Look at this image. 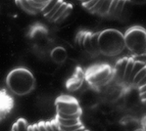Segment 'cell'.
Masks as SVG:
<instances>
[{"instance_id": "1", "label": "cell", "mask_w": 146, "mask_h": 131, "mask_svg": "<svg viewBox=\"0 0 146 131\" xmlns=\"http://www.w3.org/2000/svg\"><path fill=\"white\" fill-rule=\"evenodd\" d=\"M6 84L12 93L17 96H25L35 88V78L29 69L18 67L8 73Z\"/></svg>"}, {"instance_id": "2", "label": "cell", "mask_w": 146, "mask_h": 131, "mask_svg": "<svg viewBox=\"0 0 146 131\" xmlns=\"http://www.w3.org/2000/svg\"><path fill=\"white\" fill-rule=\"evenodd\" d=\"M100 54L107 57H114L121 54L125 48V37L121 31L114 28L100 31L98 36Z\"/></svg>"}, {"instance_id": "3", "label": "cell", "mask_w": 146, "mask_h": 131, "mask_svg": "<svg viewBox=\"0 0 146 131\" xmlns=\"http://www.w3.org/2000/svg\"><path fill=\"white\" fill-rule=\"evenodd\" d=\"M114 79V69L107 64L94 65L85 71V81L91 88L103 90Z\"/></svg>"}, {"instance_id": "4", "label": "cell", "mask_w": 146, "mask_h": 131, "mask_svg": "<svg viewBox=\"0 0 146 131\" xmlns=\"http://www.w3.org/2000/svg\"><path fill=\"white\" fill-rule=\"evenodd\" d=\"M125 48L133 56H146V29L142 26H134L127 29L123 34Z\"/></svg>"}, {"instance_id": "5", "label": "cell", "mask_w": 146, "mask_h": 131, "mask_svg": "<svg viewBox=\"0 0 146 131\" xmlns=\"http://www.w3.org/2000/svg\"><path fill=\"white\" fill-rule=\"evenodd\" d=\"M99 32H90L86 30H80L77 34L76 42L82 51L90 56H96L100 53L98 44Z\"/></svg>"}, {"instance_id": "6", "label": "cell", "mask_w": 146, "mask_h": 131, "mask_svg": "<svg viewBox=\"0 0 146 131\" xmlns=\"http://www.w3.org/2000/svg\"><path fill=\"white\" fill-rule=\"evenodd\" d=\"M56 114H73L82 112L80 102L76 98L69 95H61L55 101Z\"/></svg>"}, {"instance_id": "7", "label": "cell", "mask_w": 146, "mask_h": 131, "mask_svg": "<svg viewBox=\"0 0 146 131\" xmlns=\"http://www.w3.org/2000/svg\"><path fill=\"white\" fill-rule=\"evenodd\" d=\"M80 107L84 109H93V108L99 106L100 103V94L98 90L94 89V88H90V89L85 90L82 92V96H80Z\"/></svg>"}, {"instance_id": "8", "label": "cell", "mask_w": 146, "mask_h": 131, "mask_svg": "<svg viewBox=\"0 0 146 131\" xmlns=\"http://www.w3.org/2000/svg\"><path fill=\"white\" fill-rule=\"evenodd\" d=\"M85 80V71L82 69V67H76L74 73L68 78L66 82V88L69 91H77L82 86Z\"/></svg>"}, {"instance_id": "9", "label": "cell", "mask_w": 146, "mask_h": 131, "mask_svg": "<svg viewBox=\"0 0 146 131\" xmlns=\"http://www.w3.org/2000/svg\"><path fill=\"white\" fill-rule=\"evenodd\" d=\"M127 57L122 58L116 63L115 67H114V79L116 80V83L120 85H123V77H125V69H127V63H129Z\"/></svg>"}, {"instance_id": "10", "label": "cell", "mask_w": 146, "mask_h": 131, "mask_svg": "<svg viewBox=\"0 0 146 131\" xmlns=\"http://www.w3.org/2000/svg\"><path fill=\"white\" fill-rule=\"evenodd\" d=\"M13 109V101L6 94L0 92V121Z\"/></svg>"}, {"instance_id": "11", "label": "cell", "mask_w": 146, "mask_h": 131, "mask_svg": "<svg viewBox=\"0 0 146 131\" xmlns=\"http://www.w3.org/2000/svg\"><path fill=\"white\" fill-rule=\"evenodd\" d=\"M29 131H61V128L55 119L53 121L39 122L37 124L30 125Z\"/></svg>"}, {"instance_id": "12", "label": "cell", "mask_w": 146, "mask_h": 131, "mask_svg": "<svg viewBox=\"0 0 146 131\" xmlns=\"http://www.w3.org/2000/svg\"><path fill=\"white\" fill-rule=\"evenodd\" d=\"M50 57L54 63L61 65V64H64L67 61V59H68V54H67V51L64 47L57 46L51 50Z\"/></svg>"}, {"instance_id": "13", "label": "cell", "mask_w": 146, "mask_h": 131, "mask_svg": "<svg viewBox=\"0 0 146 131\" xmlns=\"http://www.w3.org/2000/svg\"><path fill=\"white\" fill-rule=\"evenodd\" d=\"M125 97H123V99H125V103L127 104V106H129V107H133V106L137 105L139 101H141V97H140V93H139L138 91V88H131V89H129L127 92H125Z\"/></svg>"}, {"instance_id": "14", "label": "cell", "mask_w": 146, "mask_h": 131, "mask_svg": "<svg viewBox=\"0 0 146 131\" xmlns=\"http://www.w3.org/2000/svg\"><path fill=\"white\" fill-rule=\"evenodd\" d=\"M31 38L39 45L45 44L47 40V31L42 26H36L31 32Z\"/></svg>"}, {"instance_id": "15", "label": "cell", "mask_w": 146, "mask_h": 131, "mask_svg": "<svg viewBox=\"0 0 146 131\" xmlns=\"http://www.w3.org/2000/svg\"><path fill=\"white\" fill-rule=\"evenodd\" d=\"M121 124L123 127V129L125 131H135L138 128L143 127L142 124H141L137 119L132 118V117H125L122 119Z\"/></svg>"}, {"instance_id": "16", "label": "cell", "mask_w": 146, "mask_h": 131, "mask_svg": "<svg viewBox=\"0 0 146 131\" xmlns=\"http://www.w3.org/2000/svg\"><path fill=\"white\" fill-rule=\"evenodd\" d=\"M134 62L135 60L132 58L129 59V63H127V69H125V77H123V85H125V86H129V79H131V74L132 71V67H133Z\"/></svg>"}, {"instance_id": "17", "label": "cell", "mask_w": 146, "mask_h": 131, "mask_svg": "<svg viewBox=\"0 0 146 131\" xmlns=\"http://www.w3.org/2000/svg\"><path fill=\"white\" fill-rule=\"evenodd\" d=\"M144 67H146V63L145 62H142V61H139V60H135V62H134V65H133V67H132L131 74V79H129V86H131L132 81H133L134 77L136 76V74H137Z\"/></svg>"}, {"instance_id": "18", "label": "cell", "mask_w": 146, "mask_h": 131, "mask_svg": "<svg viewBox=\"0 0 146 131\" xmlns=\"http://www.w3.org/2000/svg\"><path fill=\"white\" fill-rule=\"evenodd\" d=\"M29 127H30V125L28 124L26 119L20 118L13 124L11 131H29Z\"/></svg>"}, {"instance_id": "19", "label": "cell", "mask_w": 146, "mask_h": 131, "mask_svg": "<svg viewBox=\"0 0 146 131\" xmlns=\"http://www.w3.org/2000/svg\"><path fill=\"white\" fill-rule=\"evenodd\" d=\"M16 2H17L19 7L24 9L25 11H27V12L30 13V14H36V13H38V11H37L36 9L31 7V5L28 0H16Z\"/></svg>"}, {"instance_id": "20", "label": "cell", "mask_w": 146, "mask_h": 131, "mask_svg": "<svg viewBox=\"0 0 146 131\" xmlns=\"http://www.w3.org/2000/svg\"><path fill=\"white\" fill-rule=\"evenodd\" d=\"M146 75V67H143L142 69H141L139 73L136 74V76L134 77V79L133 81H132V84H131V86L132 87H135V88H137L138 86V84H139V82H140L141 80L143 79V77Z\"/></svg>"}, {"instance_id": "21", "label": "cell", "mask_w": 146, "mask_h": 131, "mask_svg": "<svg viewBox=\"0 0 146 131\" xmlns=\"http://www.w3.org/2000/svg\"><path fill=\"white\" fill-rule=\"evenodd\" d=\"M68 6H69V4H68V3H66V2H64V3L62 4L61 7L59 8V10H58L57 12L55 13V15H54L53 17L51 18L50 21L57 22V21L60 19V18H61V16L63 15V13H64L65 11H66V9H67V8H68Z\"/></svg>"}, {"instance_id": "22", "label": "cell", "mask_w": 146, "mask_h": 131, "mask_svg": "<svg viewBox=\"0 0 146 131\" xmlns=\"http://www.w3.org/2000/svg\"><path fill=\"white\" fill-rule=\"evenodd\" d=\"M112 1H113V0H104V3H103L99 12H98V15L104 16V15L109 14V10H110V7H111Z\"/></svg>"}, {"instance_id": "23", "label": "cell", "mask_w": 146, "mask_h": 131, "mask_svg": "<svg viewBox=\"0 0 146 131\" xmlns=\"http://www.w3.org/2000/svg\"><path fill=\"white\" fill-rule=\"evenodd\" d=\"M59 1H60V0H50V1H49L48 3H47L46 5H45V7L42 9V11H41L42 14H43L44 16H46L54 7H55L56 5H57V3Z\"/></svg>"}, {"instance_id": "24", "label": "cell", "mask_w": 146, "mask_h": 131, "mask_svg": "<svg viewBox=\"0 0 146 131\" xmlns=\"http://www.w3.org/2000/svg\"><path fill=\"white\" fill-rule=\"evenodd\" d=\"M63 3H64V1H63V0H60V1L57 3V5H56L55 7H54V8L52 9V10H51L50 12H49L48 14H47L46 16H44V17H45L46 19H48V20H51V18H52L53 16L55 15V13L57 12L58 10H59V8L61 7Z\"/></svg>"}, {"instance_id": "25", "label": "cell", "mask_w": 146, "mask_h": 131, "mask_svg": "<svg viewBox=\"0 0 146 131\" xmlns=\"http://www.w3.org/2000/svg\"><path fill=\"white\" fill-rule=\"evenodd\" d=\"M106 131H125L121 123H112L107 125Z\"/></svg>"}, {"instance_id": "26", "label": "cell", "mask_w": 146, "mask_h": 131, "mask_svg": "<svg viewBox=\"0 0 146 131\" xmlns=\"http://www.w3.org/2000/svg\"><path fill=\"white\" fill-rule=\"evenodd\" d=\"M125 2H127V0H120V1H119L118 6H117L114 15H115V16H119V15L121 14V13H122L123 9V7H125Z\"/></svg>"}, {"instance_id": "27", "label": "cell", "mask_w": 146, "mask_h": 131, "mask_svg": "<svg viewBox=\"0 0 146 131\" xmlns=\"http://www.w3.org/2000/svg\"><path fill=\"white\" fill-rule=\"evenodd\" d=\"M73 11V6L71 5V4H69V6H68V8L66 9V11H65L64 13H63V15L61 16V18H60L59 20L57 21V22H63L65 19H66L68 16L71 14V12Z\"/></svg>"}, {"instance_id": "28", "label": "cell", "mask_w": 146, "mask_h": 131, "mask_svg": "<svg viewBox=\"0 0 146 131\" xmlns=\"http://www.w3.org/2000/svg\"><path fill=\"white\" fill-rule=\"evenodd\" d=\"M103 3H104V0H99V1L97 2V4H96V5L94 6V7L90 10V12L91 13H96V14H98L99 10L101 9V7H102Z\"/></svg>"}, {"instance_id": "29", "label": "cell", "mask_w": 146, "mask_h": 131, "mask_svg": "<svg viewBox=\"0 0 146 131\" xmlns=\"http://www.w3.org/2000/svg\"><path fill=\"white\" fill-rule=\"evenodd\" d=\"M119 1H120V0H113V1H112L111 7H110L109 14H108V15H114V13H115V10H116V8H117V6H118Z\"/></svg>"}, {"instance_id": "30", "label": "cell", "mask_w": 146, "mask_h": 131, "mask_svg": "<svg viewBox=\"0 0 146 131\" xmlns=\"http://www.w3.org/2000/svg\"><path fill=\"white\" fill-rule=\"evenodd\" d=\"M98 1H99V0H91V1L89 2V3H87V4H85V5H84V7L86 9V10L90 11L91 9H92L94 6L96 5V4H97Z\"/></svg>"}, {"instance_id": "31", "label": "cell", "mask_w": 146, "mask_h": 131, "mask_svg": "<svg viewBox=\"0 0 146 131\" xmlns=\"http://www.w3.org/2000/svg\"><path fill=\"white\" fill-rule=\"evenodd\" d=\"M146 84V75L143 77V79L139 82V84H138V86H137V88H139V87H141V86H143V85H145Z\"/></svg>"}, {"instance_id": "32", "label": "cell", "mask_w": 146, "mask_h": 131, "mask_svg": "<svg viewBox=\"0 0 146 131\" xmlns=\"http://www.w3.org/2000/svg\"><path fill=\"white\" fill-rule=\"evenodd\" d=\"M80 1L82 2V5H85V4L89 3V2H90L91 0H80Z\"/></svg>"}, {"instance_id": "33", "label": "cell", "mask_w": 146, "mask_h": 131, "mask_svg": "<svg viewBox=\"0 0 146 131\" xmlns=\"http://www.w3.org/2000/svg\"><path fill=\"white\" fill-rule=\"evenodd\" d=\"M135 131H146V129L144 127H141V128H138V129H136Z\"/></svg>"}]
</instances>
